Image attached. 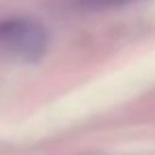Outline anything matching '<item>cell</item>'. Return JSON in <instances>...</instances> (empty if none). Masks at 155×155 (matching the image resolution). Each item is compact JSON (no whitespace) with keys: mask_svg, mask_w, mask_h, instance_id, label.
Wrapping results in <instances>:
<instances>
[{"mask_svg":"<svg viewBox=\"0 0 155 155\" xmlns=\"http://www.w3.org/2000/svg\"><path fill=\"white\" fill-rule=\"evenodd\" d=\"M49 47V32L30 17L0 19V53L32 62L43 58Z\"/></svg>","mask_w":155,"mask_h":155,"instance_id":"cell-1","label":"cell"},{"mask_svg":"<svg viewBox=\"0 0 155 155\" xmlns=\"http://www.w3.org/2000/svg\"><path fill=\"white\" fill-rule=\"evenodd\" d=\"M136 0H74V7L83 11H106V9H117L125 7Z\"/></svg>","mask_w":155,"mask_h":155,"instance_id":"cell-2","label":"cell"}]
</instances>
